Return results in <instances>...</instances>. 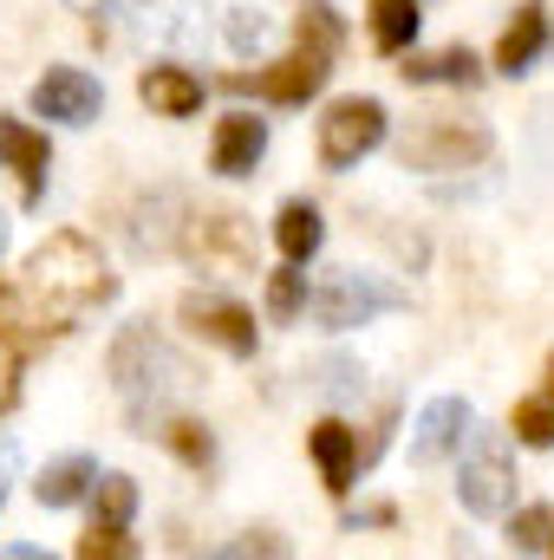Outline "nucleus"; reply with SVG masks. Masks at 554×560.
Wrapping results in <instances>:
<instances>
[{
    "label": "nucleus",
    "instance_id": "nucleus-1",
    "mask_svg": "<svg viewBox=\"0 0 554 560\" xmlns=\"http://www.w3.org/2000/svg\"><path fill=\"white\" fill-rule=\"evenodd\" d=\"M112 293H118V275H112L105 255H99L85 235H72V229L46 235V242L33 248V261H26V313H33L46 332H66L72 319H85V313L105 306Z\"/></svg>",
    "mask_w": 554,
    "mask_h": 560
},
{
    "label": "nucleus",
    "instance_id": "nucleus-2",
    "mask_svg": "<svg viewBox=\"0 0 554 560\" xmlns=\"http://www.w3.org/2000/svg\"><path fill=\"white\" fill-rule=\"evenodd\" d=\"M112 378H118V392L131 398V405H150V411H163L176 392H189L196 385V372L150 332V319H138V326H125L118 332V346H112Z\"/></svg>",
    "mask_w": 554,
    "mask_h": 560
},
{
    "label": "nucleus",
    "instance_id": "nucleus-3",
    "mask_svg": "<svg viewBox=\"0 0 554 560\" xmlns=\"http://www.w3.org/2000/svg\"><path fill=\"white\" fill-rule=\"evenodd\" d=\"M463 469H457V502L470 515H509L516 509V450L503 430H463Z\"/></svg>",
    "mask_w": 554,
    "mask_h": 560
},
{
    "label": "nucleus",
    "instance_id": "nucleus-4",
    "mask_svg": "<svg viewBox=\"0 0 554 560\" xmlns=\"http://www.w3.org/2000/svg\"><path fill=\"white\" fill-rule=\"evenodd\" d=\"M489 125L483 118H457V112H430L399 138V163L405 170H470L489 156Z\"/></svg>",
    "mask_w": 554,
    "mask_h": 560
},
{
    "label": "nucleus",
    "instance_id": "nucleus-5",
    "mask_svg": "<svg viewBox=\"0 0 554 560\" xmlns=\"http://www.w3.org/2000/svg\"><path fill=\"white\" fill-rule=\"evenodd\" d=\"M176 255L196 261L203 275H249L255 268V229L242 209H196L176 229Z\"/></svg>",
    "mask_w": 554,
    "mask_h": 560
},
{
    "label": "nucleus",
    "instance_id": "nucleus-6",
    "mask_svg": "<svg viewBox=\"0 0 554 560\" xmlns=\"http://www.w3.org/2000/svg\"><path fill=\"white\" fill-rule=\"evenodd\" d=\"M399 306H412V293H405L399 280L359 275V268H339V275H326V287L313 293V319H320L326 332H353V326H372L379 313H399Z\"/></svg>",
    "mask_w": 554,
    "mask_h": 560
},
{
    "label": "nucleus",
    "instance_id": "nucleus-7",
    "mask_svg": "<svg viewBox=\"0 0 554 560\" xmlns=\"http://www.w3.org/2000/svg\"><path fill=\"white\" fill-rule=\"evenodd\" d=\"M385 143V105L379 98H339L320 118V163L326 170H353L366 150Z\"/></svg>",
    "mask_w": 554,
    "mask_h": 560
},
{
    "label": "nucleus",
    "instance_id": "nucleus-8",
    "mask_svg": "<svg viewBox=\"0 0 554 560\" xmlns=\"http://www.w3.org/2000/svg\"><path fill=\"white\" fill-rule=\"evenodd\" d=\"M326 72H333V59L326 52H287L275 66H262V72H229V92H255V98H268V105H307L320 85H326Z\"/></svg>",
    "mask_w": 554,
    "mask_h": 560
},
{
    "label": "nucleus",
    "instance_id": "nucleus-9",
    "mask_svg": "<svg viewBox=\"0 0 554 560\" xmlns=\"http://www.w3.org/2000/svg\"><path fill=\"white\" fill-rule=\"evenodd\" d=\"M183 326L196 332V339H209V346H222V352H235V359H249L255 352V313L249 306H235L229 293H183Z\"/></svg>",
    "mask_w": 554,
    "mask_h": 560
},
{
    "label": "nucleus",
    "instance_id": "nucleus-10",
    "mask_svg": "<svg viewBox=\"0 0 554 560\" xmlns=\"http://www.w3.org/2000/svg\"><path fill=\"white\" fill-rule=\"evenodd\" d=\"M99 105H105V92H99V79L79 72V66H53V72L33 85V112L53 118V125H92Z\"/></svg>",
    "mask_w": 554,
    "mask_h": 560
},
{
    "label": "nucleus",
    "instance_id": "nucleus-11",
    "mask_svg": "<svg viewBox=\"0 0 554 560\" xmlns=\"http://www.w3.org/2000/svg\"><path fill=\"white\" fill-rule=\"evenodd\" d=\"M46 339V326L26 313V300H13L7 287H0V411H13L20 405V365H26V352Z\"/></svg>",
    "mask_w": 554,
    "mask_h": 560
},
{
    "label": "nucleus",
    "instance_id": "nucleus-12",
    "mask_svg": "<svg viewBox=\"0 0 554 560\" xmlns=\"http://www.w3.org/2000/svg\"><path fill=\"white\" fill-rule=\"evenodd\" d=\"M262 150H268V125H262L255 112H229V118L216 125V150H209V163H216V176H255Z\"/></svg>",
    "mask_w": 554,
    "mask_h": 560
},
{
    "label": "nucleus",
    "instance_id": "nucleus-13",
    "mask_svg": "<svg viewBox=\"0 0 554 560\" xmlns=\"http://www.w3.org/2000/svg\"><path fill=\"white\" fill-rule=\"evenodd\" d=\"M0 163L20 170L26 202L46 196V170H53V143H46V131H26L20 118H0Z\"/></svg>",
    "mask_w": 554,
    "mask_h": 560
},
{
    "label": "nucleus",
    "instance_id": "nucleus-14",
    "mask_svg": "<svg viewBox=\"0 0 554 560\" xmlns=\"http://www.w3.org/2000/svg\"><path fill=\"white\" fill-rule=\"evenodd\" d=\"M470 423L476 418H470L463 398H437V405H424L417 436H412V463H443V456H457V443H463Z\"/></svg>",
    "mask_w": 554,
    "mask_h": 560
},
{
    "label": "nucleus",
    "instance_id": "nucleus-15",
    "mask_svg": "<svg viewBox=\"0 0 554 560\" xmlns=\"http://www.w3.org/2000/svg\"><path fill=\"white\" fill-rule=\"evenodd\" d=\"M307 450H313V463H320L326 489H333V495H346V489H353V476H359V436H353L339 418H326V423H313V430H307Z\"/></svg>",
    "mask_w": 554,
    "mask_h": 560
},
{
    "label": "nucleus",
    "instance_id": "nucleus-16",
    "mask_svg": "<svg viewBox=\"0 0 554 560\" xmlns=\"http://www.w3.org/2000/svg\"><path fill=\"white\" fill-rule=\"evenodd\" d=\"M138 98L157 118H196L203 112V79L183 72V66H150L138 79Z\"/></svg>",
    "mask_w": 554,
    "mask_h": 560
},
{
    "label": "nucleus",
    "instance_id": "nucleus-17",
    "mask_svg": "<svg viewBox=\"0 0 554 560\" xmlns=\"http://www.w3.org/2000/svg\"><path fill=\"white\" fill-rule=\"evenodd\" d=\"M542 39H549V7L542 0H529V7H516V20L503 26V39H496V66L516 79V72H529L535 66V52H542Z\"/></svg>",
    "mask_w": 554,
    "mask_h": 560
},
{
    "label": "nucleus",
    "instance_id": "nucleus-18",
    "mask_svg": "<svg viewBox=\"0 0 554 560\" xmlns=\"http://www.w3.org/2000/svg\"><path fill=\"white\" fill-rule=\"evenodd\" d=\"M399 72H405V85H463V92L483 85V66H476L470 46H450V52H412V66H399Z\"/></svg>",
    "mask_w": 554,
    "mask_h": 560
},
{
    "label": "nucleus",
    "instance_id": "nucleus-19",
    "mask_svg": "<svg viewBox=\"0 0 554 560\" xmlns=\"http://www.w3.org/2000/svg\"><path fill=\"white\" fill-rule=\"evenodd\" d=\"M92 482H99V463H92V456H59V463H46V469H39L33 495H39L46 509H72V502H85V495H92Z\"/></svg>",
    "mask_w": 554,
    "mask_h": 560
},
{
    "label": "nucleus",
    "instance_id": "nucleus-20",
    "mask_svg": "<svg viewBox=\"0 0 554 560\" xmlns=\"http://www.w3.org/2000/svg\"><path fill=\"white\" fill-rule=\"evenodd\" d=\"M275 242H280V255H287L293 268H307V261L320 255V242H326L320 209H313V202H287V209L275 215Z\"/></svg>",
    "mask_w": 554,
    "mask_h": 560
},
{
    "label": "nucleus",
    "instance_id": "nucleus-21",
    "mask_svg": "<svg viewBox=\"0 0 554 560\" xmlns=\"http://www.w3.org/2000/svg\"><path fill=\"white\" fill-rule=\"evenodd\" d=\"M372 46L379 52H412L417 46V0H372Z\"/></svg>",
    "mask_w": 554,
    "mask_h": 560
},
{
    "label": "nucleus",
    "instance_id": "nucleus-22",
    "mask_svg": "<svg viewBox=\"0 0 554 560\" xmlns=\"http://www.w3.org/2000/svg\"><path fill=\"white\" fill-rule=\"evenodd\" d=\"M157 436H163V450H176L189 469H209V463H216V436H209V423L163 418V423H157Z\"/></svg>",
    "mask_w": 554,
    "mask_h": 560
},
{
    "label": "nucleus",
    "instance_id": "nucleus-23",
    "mask_svg": "<svg viewBox=\"0 0 554 560\" xmlns=\"http://www.w3.org/2000/svg\"><path fill=\"white\" fill-rule=\"evenodd\" d=\"M293 33H300V46H307V52H326V59L346 46V26H339V13H333L326 0H307V7H300V20H293Z\"/></svg>",
    "mask_w": 554,
    "mask_h": 560
},
{
    "label": "nucleus",
    "instance_id": "nucleus-24",
    "mask_svg": "<svg viewBox=\"0 0 554 560\" xmlns=\"http://www.w3.org/2000/svg\"><path fill=\"white\" fill-rule=\"evenodd\" d=\"M92 495H99V515H92V522L125 528V522L138 515V482H131V476H99V482H92Z\"/></svg>",
    "mask_w": 554,
    "mask_h": 560
},
{
    "label": "nucleus",
    "instance_id": "nucleus-25",
    "mask_svg": "<svg viewBox=\"0 0 554 560\" xmlns=\"http://www.w3.org/2000/svg\"><path fill=\"white\" fill-rule=\"evenodd\" d=\"M79 560H138V541L125 528H112V522H92L79 535Z\"/></svg>",
    "mask_w": 554,
    "mask_h": 560
},
{
    "label": "nucleus",
    "instance_id": "nucleus-26",
    "mask_svg": "<svg viewBox=\"0 0 554 560\" xmlns=\"http://www.w3.org/2000/svg\"><path fill=\"white\" fill-rule=\"evenodd\" d=\"M529 450H554V405L549 398H529V405H516V423H509Z\"/></svg>",
    "mask_w": 554,
    "mask_h": 560
},
{
    "label": "nucleus",
    "instance_id": "nucleus-27",
    "mask_svg": "<svg viewBox=\"0 0 554 560\" xmlns=\"http://www.w3.org/2000/svg\"><path fill=\"white\" fill-rule=\"evenodd\" d=\"M300 306H307V275L287 261L280 275H268V313H275V319H293Z\"/></svg>",
    "mask_w": 554,
    "mask_h": 560
},
{
    "label": "nucleus",
    "instance_id": "nucleus-28",
    "mask_svg": "<svg viewBox=\"0 0 554 560\" xmlns=\"http://www.w3.org/2000/svg\"><path fill=\"white\" fill-rule=\"evenodd\" d=\"M549 522H554V509H522L509 522V548L516 555H549Z\"/></svg>",
    "mask_w": 554,
    "mask_h": 560
},
{
    "label": "nucleus",
    "instance_id": "nucleus-29",
    "mask_svg": "<svg viewBox=\"0 0 554 560\" xmlns=\"http://www.w3.org/2000/svg\"><path fill=\"white\" fill-rule=\"evenodd\" d=\"M262 33H268V20H262V13H235V20H229V46H235V52H255V46H262Z\"/></svg>",
    "mask_w": 554,
    "mask_h": 560
},
{
    "label": "nucleus",
    "instance_id": "nucleus-30",
    "mask_svg": "<svg viewBox=\"0 0 554 560\" xmlns=\"http://www.w3.org/2000/svg\"><path fill=\"white\" fill-rule=\"evenodd\" d=\"M222 555H287V541H275V535H249V541H229Z\"/></svg>",
    "mask_w": 554,
    "mask_h": 560
},
{
    "label": "nucleus",
    "instance_id": "nucleus-31",
    "mask_svg": "<svg viewBox=\"0 0 554 560\" xmlns=\"http://www.w3.org/2000/svg\"><path fill=\"white\" fill-rule=\"evenodd\" d=\"M359 522H366V528H392V509H385V502H379V509H359L353 528H359Z\"/></svg>",
    "mask_w": 554,
    "mask_h": 560
},
{
    "label": "nucleus",
    "instance_id": "nucleus-32",
    "mask_svg": "<svg viewBox=\"0 0 554 560\" xmlns=\"http://www.w3.org/2000/svg\"><path fill=\"white\" fill-rule=\"evenodd\" d=\"M79 13H105V7H118V0H72Z\"/></svg>",
    "mask_w": 554,
    "mask_h": 560
},
{
    "label": "nucleus",
    "instance_id": "nucleus-33",
    "mask_svg": "<svg viewBox=\"0 0 554 560\" xmlns=\"http://www.w3.org/2000/svg\"><path fill=\"white\" fill-rule=\"evenodd\" d=\"M0 248H7V215H0Z\"/></svg>",
    "mask_w": 554,
    "mask_h": 560
},
{
    "label": "nucleus",
    "instance_id": "nucleus-34",
    "mask_svg": "<svg viewBox=\"0 0 554 560\" xmlns=\"http://www.w3.org/2000/svg\"><path fill=\"white\" fill-rule=\"evenodd\" d=\"M549 555H554V522H549Z\"/></svg>",
    "mask_w": 554,
    "mask_h": 560
},
{
    "label": "nucleus",
    "instance_id": "nucleus-35",
    "mask_svg": "<svg viewBox=\"0 0 554 560\" xmlns=\"http://www.w3.org/2000/svg\"><path fill=\"white\" fill-rule=\"evenodd\" d=\"M0 502H7V482H0Z\"/></svg>",
    "mask_w": 554,
    "mask_h": 560
}]
</instances>
